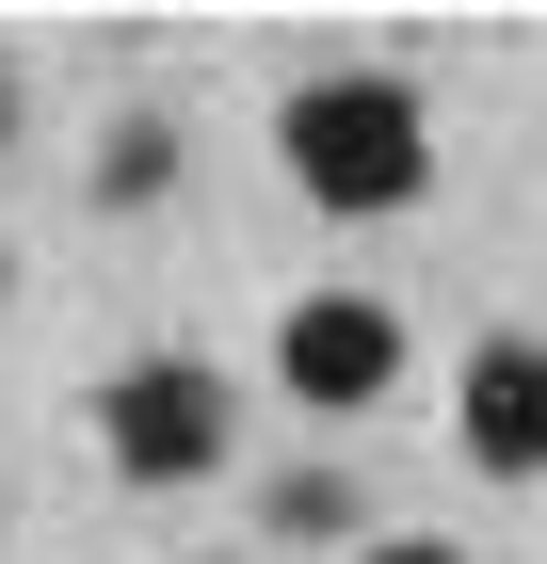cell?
Masks as SVG:
<instances>
[{
  "mask_svg": "<svg viewBox=\"0 0 547 564\" xmlns=\"http://www.w3.org/2000/svg\"><path fill=\"white\" fill-rule=\"evenodd\" d=\"M0 130H17V82H0Z\"/></svg>",
  "mask_w": 547,
  "mask_h": 564,
  "instance_id": "7",
  "label": "cell"
},
{
  "mask_svg": "<svg viewBox=\"0 0 547 564\" xmlns=\"http://www.w3.org/2000/svg\"><path fill=\"white\" fill-rule=\"evenodd\" d=\"M467 452L483 468H547V339H483L467 355Z\"/></svg>",
  "mask_w": 547,
  "mask_h": 564,
  "instance_id": "4",
  "label": "cell"
},
{
  "mask_svg": "<svg viewBox=\"0 0 547 564\" xmlns=\"http://www.w3.org/2000/svg\"><path fill=\"white\" fill-rule=\"evenodd\" d=\"M274 145H291V177L306 194H322V210H403V194H419L435 177V130H419V97L403 82H371V65H338V82H306L291 113H274Z\"/></svg>",
  "mask_w": 547,
  "mask_h": 564,
  "instance_id": "1",
  "label": "cell"
},
{
  "mask_svg": "<svg viewBox=\"0 0 547 564\" xmlns=\"http://www.w3.org/2000/svg\"><path fill=\"white\" fill-rule=\"evenodd\" d=\"M97 435H113V468H129V484H194V468H226V371L145 355V371H113Z\"/></svg>",
  "mask_w": 547,
  "mask_h": 564,
  "instance_id": "2",
  "label": "cell"
},
{
  "mask_svg": "<svg viewBox=\"0 0 547 564\" xmlns=\"http://www.w3.org/2000/svg\"><path fill=\"white\" fill-rule=\"evenodd\" d=\"M354 564H467V549H354Z\"/></svg>",
  "mask_w": 547,
  "mask_h": 564,
  "instance_id": "6",
  "label": "cell"
},
{
  "mask_svg": "<svg viewBox=\"0 0 547 564\" xmlns=\"http://www.w3.org/2000/svg\"><path fill=\"white\" fill-rule=\"evenodd\" d=\"M274 517H291V532H354V484L306 468V484H274Z\"/></svg>",
  "mask_w": 547,
  "mask_h": 564,
  "instance_id": "5",
  "label": "cell"
},
{
  "mask_svg": "<svg viewBox=\"0 0 547 564\" xmlns=\"http://www.w3.org/2000/svg\"><path fill=\"white\" fill-rule=\"evenodd\" d=\"M274 371H291V403L354 420V403H386V371H403V323H386L371 291H306L291 323H274Z\"/></svg>",
  "mask_w": 547,
  "mask_h": 564,
  "instance_id": "3",
  "label": "cell"
}]
</instances>
